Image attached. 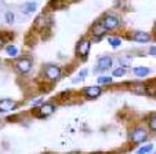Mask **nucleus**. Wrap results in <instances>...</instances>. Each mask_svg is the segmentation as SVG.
Wrapping results in <instances>:
<instances>
[{
    "mask_svg": "<svg viewBox=\"0 0 156 154\" xmlns=\"http://www.w3.org/2000/svg\"><path fill=\"white\" fill-rule=\"evenodd\" d=\"M119 19L116 17H113V15H109V17H106L105 19H104V22H102V28L105 30H111V29H115V28H118L119 26Z\"/></svg>",
    "mask_w": 156,
    "mask_h": 154,
    "instance_id": "f257e3e1",
    "label": "nucleus"
},
{
    "mask_svg": "<svg viewBox=\"0 0 156 154\" xmlns=\"http://www.w3.org/2000/svg\"><path fill=\"white\" fill-rule=\"evenodd\" d=\"M130 139H131V142H134V143H141L142 140L147 139V132H145L144 129H136V131L131 132Z\"/></svg>",
    "mask_w": 156,
    "mask_h": 154,
    "instance_id": "f03ea898",
    "label": "nucleus"
},
{
    "mask_svg": "<svg viewBox=\"0 0 156 154\" xmlns=\"http://www.w3.org/2000/svg\"><path fill=\"white\" fill-rule=\"evenodd\" d=\"M46 76H47L50 80H58L59 76H61V69L58 66H47L46 69Z\"/></svg>",
    "mask_w": 156,
    "mask_h": 154,
    "instance_id": "7ed1b4c3",
    "label": "nucleus"
},
{
    "mask_svg": "<svg viewBox=\"0 0 156 154\" xmlns=\"http://www.w3.org/2000/svg\"><path fill=\"white\" fill-rule=\"evenodd\" d=\"M17 70L21 73H28L30 70V67H32V63H30L29 59H21V61L17 62Z\"/></svg>",
    "mask_w": 156,
    "mask_h": 154,
    "instance_id": "20e7f679",
    "label": "nucleus"
},
{
    "mask_svg": "<svg viewBox=\"0 0 156 154\" xmlns=\"http://www.w3.org/2000/svg\"><path fill=\"white\" fill-rule=\"evenodd\" d=\"M88 50H90V43H88L87 40H82L76 47V53L79 54V55L84 56V55H87Z\"/></svg>",
    "mask_w": 156,
    "mask_h": 154,
    "instance_id": "39448f33",
    "label": "nucleus"
},
{
    "mask_svg": "<svg viewBox=\"0 0 156 154\" xmlns=\"http://www.w3.org/2000/svg\"><path fill=\"white\" fill-rule=\"evenodd\" d=\"M15 108V103L11 99H3L0 101V111H9Z\"/></svg>",
    "mask_w": 156,
    "mask_h": 154,
    "instance_id": "423d86ee",
    "label": "nucleus"
},
{
    "mask_svg": "<svg viewBox=\"0 0 156 154\" xmlns=\"http://www.w3.org/2000/svg\"><path fill=\"white\" fill-rule=\"evenodd\" d=\"M84 94L91 99L98 98V95H101V88L100 87H88L84 90Z\"/></svg>",
    "mask_w": 156,
    "mask_h": 154,
    "instance_id": "0eeeda50",
    "label": "nucleus"
},
{
    "mask_svg": "<svg viewBox=\"0 0 156 154\" xmlns=\"http://www.w3.org/2000/svg\"><path fill=\"white\" fill-rule=\"evenodd\" d=\"M111 66H112V59L109 58V56H102V58H100V61H98V67H100L101 70L109 69Z\"/></svg>",
    "mask_w": 156,
    "mask_h": 154,
    "instance_id": "6e6552de",
    "label": "nucleus"
},
{
    "mask_svg": "<svg viewBox=\"0 0 156 154\" xmlns=\"http://www.w3.org/2000/svg\"><path fill=\"white\" fill-rule=\"evenodd\" d=\"M36 9H37V4L32 3V2H28V3H25V4H22V6H21V10H22V12H25V14L36 11Z\"/></svg>",
    "mask_w": 156,
    "mask_h": 154,
    "instance_id": "1a4fd4ad",
    "label": "nucleus"
},
{
    "mask_svg": "<svg viewBox=\"0 0 156 154\" xmlns=\"http://www.w3.org/2000/svg\"><path fill=\"white\" fill-rule=\"evenodd\" d=\"M133 39L136 41H140V43H142V41H148L149 40V35L148 33H145V32H137V33H134V36H133Z\"/></svg>",
    "mask_w": 156,
    "mask_h": 154,
    "instance_id": "9d476101",
    "label": "nucleus"
},
{
    "mask_svg": "<svg viewBox=\"0 0 156 154\" xmlns=\"http://www.w3.org/2000/svg\"><path fill=\"white\" fill-rule=\"evenodd\" d=\"M54 110H55V106H54V105H50V103H47V105H43V106H41L40 114H41V116H48V114H51Z\"/></svg>",
    "mask_w": 156,
    "mask_h": 154,
    "instance_id": "9b49d317",
    "label": "nucleus"
},
{
    "mask_svg": "<svg viewBox=\"0 0 156 154\" xmlns=\"http://www.w3.org/2000/svg\"><path fill=\"white\" fill-rule=\"evenodd\" d=\"M151 70L148 69V67H134V73H136L137 77H145L147 74H149Z\"/></svg>",
    "mask_w": 156,
    "mask_h": 154,
    "instance_id": "f8f14e48",
    "label": "nucleus"
},
{
    "mask_svg": "<svg viewBox=\"0 0 156 154\" xmlns=\"http://www.w3.org/2000/svg\"><path fill=\"white\" fill-rule=\"evenodd\" d=\"M112 81V77L109 76H101V77H97V83L98 84H108V83Z\"/></svg>",
    "mask_w": 156,
    "mask_h": 154,
    "instance_id": "ddd939ff",
    "label": "nucleus"
},
{
    "mask_svg": "<svg viewBox=\"0 0 156 154\" xmlns=\"http://www.w3.org/2000/svg\"><path fill=\"white\" fill-rule=\"evenodd\" d=\"M109 44H111V46L112 47H119L122 44V40L120 39H118V37H109Z\"/></svg>",
    "mask_w": 156,
    "mask_h": 154,
    "instance_id": "4468645a",
    "label": "nucleus"
},
{
    "mask_svg": "<svg viewBox=\"0 0 156 154\" xmlns=\"http://www.w3.org/2000/svg\"><path fill=\"white\" fill-rule=\"evenodd\" d=\"M126 73V69L124 67H118V69L113 70V77H122Z\"/></svg>",
    "mask_w": 156,
    "mask_h": 154,
    "instance_id": "2eb2a0df",
    "label": "nucleus"
},
{
    "mask_svg": "<svg viewBox=\"0 0 156 154\" xmlns=\"http://www.w3.org/2000/svg\"><path fill=\"white\" fill-rule=\"evenodd\" d=\"M6 50H7V54H9L10 56H15L17 55V53H18L17 47H14V46H9Z\"/></svg>",
    "mask_w": 156,
    "mask_h": 154,
    "instance_id": "dca6fc26",
    "label": "nucleus"
},
{
    "mask_svg": "<svg viewBox=\"0 0 156 154\" xmlns=\"http://www.w3.org/2000/svg\"><path fill=\"white\" fill-rule=\"evenodd\" d=\"M151 150H152V145H147V146L140 149V150L137 151V154H147V153H149Z\"/></svg>",
    "mask_w": 156,
    "mask_h": 154,
    "instance_id": "f3484780",
    "label": "nucleus"
},
{
    "mask_svg": "<svg viewBox=\"0 0 156 154\" xmlns=\"http://www.w3.org/2000/svg\"><path fill=\"white\" fill-rule=\"evenodd\" d=\"M87 74H88V70H87V69H83L82 72L79 73V79H76V80L73 79V83L79 81V80H83V79H84V77H86V76H87Z\"/></svg>",
    "mask_w": 156,
    "mask_h": 154,
    "instance_id": "a211bd4d",
    "label": "nucleus"
},
{
    "mask_svg": "<svg viewBox=\"0 0 156 154\" xmlns=\"http://www.w3.org/2000/svg\"><path fill=\"white\" fill-rule=\"evenodd\" d=\"M12 21H14V14H12V12H7L6 14V22L11 23Z\"/></svg>",
    "mask_w": 156,
    "mask_h": 154,
    "instance_id": "6ab92c4d",
    "label": "nucleus"
},
{
    "mask_svg": "<svg viewBox=\"0 0 156 154\" xmlns=\"http://www.w3.org/2000/svg\"><path fill=\"white\" fill-rule=\"evenodd\" d=\"M155 116H153V118L151 120V122H149V127H151V129H153V131H155L156 129V122H155Z\"/></svg>",
    "mask_w": 156,
    "mask_h": 154,
    "instance_id": "aec40b11",
    "label": "nucleus"
},
{
    "mask_svg": "<svg viewBox=\"0 0 156 154\" xmlns=\"http://www.w3.org/2000/svg\"><path fill=\"white\" fill-rule=\"evenodd\" d=\"M149 54H151V55H155V54H156L155 47H151V48H149Z\"/></svg>",
    "mask_w": 156,
    "mask_h": 154,
    "instance_id": "412c9836",
    "label": "nucleus"
},
{
    "mask_svg": "<svg viewBox=\"0 0 156 154\" xmlns=\"http://www.w3.org/2000/svg\"><path fill=\"white\" fill-rule=\"evenodd\" d=\"M39 103H41V99H39V101H36V102H33V106H36V105H39Z\"/></svg>",
    "mask_w": 156,
    "mask_h": 154,
    "instance_id": "4be33fe9",
    "label": "nucleus"
},
{
    "mask_svg": "<svg viewBox=\"0 0 156 154\" xmlns=\"http://www.w3.org/2000/svg\"><path fill=\"white\" fill-rule=\"evenodd\" d=\"M3 43H4V41H3V39H0V47L3 46Z\"/></svg>",
    "mask_w": 156,
    "mask_h": 154,
    "instance_id": "5701e85b",
    "label": "nucleus"
},
{
    "mask_svg": "<svg viewBox=\"0 0 156 154\" xmlns=\"http://www.w3.org/2000/svg\"><path fill=\"white\" fill-rule=\"evenodd\" d=\"M69 154H79V153H69Z\"/></svg>",
    "mask_w": 156,
    "mask_h": 154,
    "instance_id": "b1692460",
    "label": "nucleus"
}]
</instances>
